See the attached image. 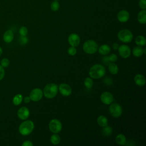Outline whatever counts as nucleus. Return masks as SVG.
<instances>
[{"label":"nucleus","instance_id":"nucleus-21","mask_svg":"<svg viewBox=\"0 0 146 146\" xmlns=\"http://www.w3.org/2000/svg\"><path fill=\"white\" fill-rule=\"evenodd\" d=\"M132 54L135 57H140L143 55V48L142 46H137L135 47L132 50Z\"/></svg>","mask_w":146,"mask_h":146},{"label":"nucleus","instance_id":"nucleus-14","mask_svg":"<svg viewBox=\"0 0 146 146\" xmlns=\"http://www.w3.org/2000/svg\"><path fill=\"white\" fill-rule=\"evenodd\" d=\"M117 20L121 23L126 22L129 18V13L125 10H122L117 13Z\"/></svg>","mask_w":146,"mask_h":146},{"label":"nucleus","instance_id":"nucleus-2","mask_svg":"<svg viewBox=\"0 0 146 146\" xmlns=\"http://www.w3.org/2000/svg\"><path fill=\"white\" fill-rule=\"evenodd\" d=\"M34 124L33 121L27 120L23 121L19 126V132L23 136L30 135L34 130Z\"/></svg>","mask_w":146,"mask_h":146},{"label":"nucleus","instance_id":"nucleus-22","mask_svg":"<svg viewBox=\"0 0 146 146\" xmlns=\"http://www.w3.org/2000/svg\"><path fill=\"white\" fill-rule=\"evenodd\" d=\"M135 43L140 46H144L146 44V39L143 35H138L135 38Z\"/></svg>","mask_w":146,"mask_h":146},{"label":"nucleus","instance_id":"nucleus-29","mask_svg":"<svg viewBox=\"0 0 146 146\" xmlns=\"http://www.w3.org/2000/svg\"><path fill=\"white\" fill-rule=\"evenodd\" d=\"M19 33L21 36H26L28 34V29L25 26H22L19 30Z\"/></svg>","mask_w":146,"mask_h":146},{"label":"nucleus","instance_id":"nucleus-18","mask_svg":"<svg viewBox=\"0 0 146 146\" xmlns=\"http://www.w3.org/2000/svg\"><path fill=\"white\" fill-rule=\"evenodd\" d=\"M138 22L141 24H145L146 23V10L145 9L141 10L137 17Z\"/></svg>","mask_w":146,"mask_h":146},{"label":"nucleus","instance_id":"nucleus-27","mask_svg":"<svg viewBox=\"0 0 146 146\" xmlns=\"http://www.w3.org/2000/svg\"><path fill=\"white\" fill-rule=\"evenodd\" d=\"M84 84L87 88H88V89L91 88L93 86V80L92 78L91 77L86 78L84 80Z\"/></svg>","mask_w":146,"mask_h":146},{"label":"nucleus","instance_id":"nucleus-39","mask_svg":"<svg viewBox=\"0 0 146 146\" xmlns=\"http://www.w3.org/2000/svg\"><path fill=\"white\" fill-rule=\"evenodd\" d=\"M2 52H3V50H2V47L0 46V56L2 55Z\"/></svg>","mask_w":146,"mask_h":146},{"label":"nucleus","instance_id":"nucleus-28","mask_svg":"<svg viewBox=\"0 0 146 146\" xmlns=\"http://www.w3.org/2000/svg\"><path fill=\"white\" fill-rule=\"evenodd\" d=\"M60 7V5L59 3V2L57 1H53L50 5V7L51 9L53 11H56L59 10Z\"/></svg>","mask_w":146,"mask_h":146},{"label":"nucleus","instance_id":"nucleus-9","mask_svg":"<svg viewBox=\"0 0 146 146\" xmlns=\"http://www.w3.org/2000/svg\"><path fill=\"white\" fill-rule=\"evenodd\" d=\"M117 50L120 56L123 58H128L131 54V48L129 46L125 44H122L119 46Z\"/></svg>","mask_w":146,"mask_h":146},{"label":"nucleus","instance_id":"nucleus-19","mask_svg":"<svg viewBox=\"0 0 146 146\" xmlns=\"http://www.w3.org/2000/svg\"><path fill=\"white\" fill-rule=\"evenodd\" d=\"M116 143L120 145H124L127 143V139L125 136L123 134H118L115 138Z\"/></svg>","mask_w":146,"mask_h":146},{"label":"nucleus","instance_id":"nucleus-34","mask_svg":"<svg viewBox=\"0 0 146 146\" xmlns=\"http://www.w3.org/2000/svg\"><path fill=\"white\" fill-rule=\"evenodd\" d=\"M139 5L140 9L142 10L146 9V0H140L139 2Z\"/></svg>","mask_w":146,"mask_h":146},{"label":"nucleus","instance_id":"nucleus-17","mask_svg":"<svg viewBox=\"0 0 146 146\" xmlns=\"http://www.w3.org/2000/svg\"><path fill=\"white\" fill-rule=\"evenodd\" d=\"M98 50L100 54L103 55H106L110 53L111 51V48L109 45L104 44L100 46V47L99 48V49H98Z\"/></svg>","mask_w":146,"mask_h":146},{"label":"nucleus","instance_id":"nucleus-12","mask_svg":"<svg viewBox=\"0 0 146 146\" xmlns=\"http://www.w3.org/2000/svg\"><path fill=\"white\" fill-rule=\"evenodd\" d=\"M18 118L22 120H26L30 116V111L26 107H22L17 111Z\"/></svg>","mask_w":146,"mask_h":146},{"label":"nucleus","instance_id":"nucleus-26","mask_svg":"<svg viewBox=\"0 0 146 146\" xmlns=\"http://www.w3.org/2000/svg\"><path fill=\"white\" fill-rule=\"evenodd\" d=\"M102 132V134L104 136H110L112 133V128L111 127L108 126V125H107L105 127H103Z\"/></svg>","mask_w":146,"mask_h":146},{"label":"nucleus","instance_id":"nucleus-35","mask_svg":"<svg viewBox=\"0 0 146 146\" xmlns=\"http://www.w3.org/2000/svg\"><path fill=\"white\" fill-rule=\"evenodd\" d=\"M5 75V71L3 67L0 64V80H2Z\"/></svg>","mask_w":146,"mask_h":146},{"label":"nucleus","instance_id":"nucleus-3","mask_svg":"<svg viewBox=\"0 0 146 146\" xmlns=\"http://www.w3.org/2000/svg\"><path fill=\"white\" fill-rule=\"evenodd\" d=\"M58 92V86L55 83H48L43 88V95L47 99H52Z\"/></svg>","mask_w":146,"mask_h":146},{"label":"nucleus","instance_id":"nucleus-1","mask_svg":"<svg viewBox=\"0 0 146 146\" xmlns=\"http://www.w3.org/2000/svg\"><path fill=\"white\" fill-rule=\"evenodd\" d=\"M106 74L105 67L100 64L93 65L89 70V75L93 79H99L104 76Z\"/></svg>","mask_w":146,"mask_h":146},{"label":"nucleus","instance_id":"nucleus-38","mask_svg":"<svg viewBox=\"0 0 146 146\" xmlns=\"http://www.w3.org/2000/svg\"><path fill=\"white\" fill-rule=\"evenodd\" d=\"M30 101H31V99H30V96H26V97H25L24 99H23V102H24L25 103H29Z\"/></svg>","mask_w":146,"mask_h":146},{"label":"nucleus","instance_id":"nucleus-37","mask_svg":"<svg viewBox=\"0 0 146 146\" xmlns=\"http://www.w3.org/2000/svg\"><path fill=\"white\" fill-rule=\"evenodd\" d=\"M112 48H113V50H117V49H118V48H119V44H117V43H114L112 44Z\"/></svg>","mask_w":146,"mask_h":146},{"label":"nucleus","instance_id":"nucleus-32","mask_svg":"<svg viewBox=\"0 0 146 146\" xmlns=\"http://www.w3.org/2000/svg\"><path fill=\"white\" fill-rule=\"evenodd\" d=\"M67 52H68V54L70 55L71 56H74V55H75L76 54L77 50H76V48H75V47L71 46L70 47H69L68 48Z\"/></svg>","mask_w":146,"mask_h":146},{"label":"nucleus","instance_id":"nucleus-20","mask_svg":"<svg viewBox=\"0 0 146 146\" xmlns=\"http://www.w3.org/2000/svg\"><path fill=\"white\" fill-rule=\"evenodd\" d=\"M97 123L99 126L103 127L108 125V121L105 116L100 115L97 118Z\"/></svg>","mask_w":146,"mask_h":146},{"label":"nucleus","instance_id":"nucleus-5","mask_svg":"<svg viewBox=\"0 0 146 146\" xmlns=\"http://www.w3.org/2000/svg\"><path fill=\"white\" fill-rule=\"evenodd\" d=\"M117 38L123 43H129L133 39V34L130 30L123 29L118 33Z\"/></svg>","mask_w":146,"mask_h":146},{"label":"nucleus","instance_id":"nucleus-4","mask_svg":"<svg viewBox=\"0 0 146 146\" xmlns=\"http://www.w3.org/2000/svg\"><path fill=\"white\" fill-rule=\"evenodd\" d=\"M84 51L88 54H93L95 53L98 49V45L94 40H87L83 45Z\"/></svg>","mask_w":146,"mask_h":146},{"label":"nucleus","instance_id":"nucleus-7","mask_svg":"<svg viewBox=\"0 0 146 146\" xmlns=\"http://www.w3.org/2000/svg\"><path fill=\"white\" fill-rule=\"evenodd\" d=\"M109 112L111 116L114 117H118L121 116L123 112L121 106L116 103L111 104L109 107Z\"/></svg>","mask_w":146,"mask_h":146},{"label":"nucleus","instance_id":"nucleus-33","mask_svg":"<svg viewBox=\"0 0 146 146\" xmlns=\"http://www.w3.org/2000/svg\"><path fill=\"white\" fill-rule=\"evenodd\" d=\"M107 59L110 62H115L117 60V56L115 54H112L108 57H107Z\"/></svg>","mask_w":146,"mask_h":146},{"label":"nucleus","instance_id":"nucleus-30","mask_svg":"<svg viewBox=\"0 0 146 146\" xmlns=\"http://www.w3.org/2000/svg\"><path fill=\"white\" fill-rule=\"evenodd\" d=\"M1 65L4 68V67H7L9 66L10 64V60L7 58H3L0 62Z\"/></svg>","mask_w":146,"mask_h":146},{"label":"nucleus","instance_id":"nucleus-36","mask_svg":"<svg viewBox=\"0 0 146 146\" xmlns=\"http://www.w3.org/2000/svg\"><path fill=\"white\" fill-rule=\"evenodd\" d=\"M33 143L30 140H26L22 144V146H33Z\"/></svg>","mask_w":146,"mask_h":146},{"label":"nucleus","instance_id":"nucleus-16","mask_svg":"<svg viewBox=\"0 0 146 146\" xmlns=\"http://www.w3.org/2000/svg\"><path fill=\"white\" fill-rule=\"evenodd\" d=\"M134 81L136 85L142 87L145 84V77L140 74H136L134 77Z\"/></svg>","mask_w":146,"mask_h":146},{"label":"nucleus","instance_id":"nucleus-24","mask_svg":"<svg viewBox=\"0 0 146 146\" xmlns=\"http://www.w3.org/2000/svg\"><path fill=\"white\" fill-rule=\"evenodd\" d=\"M23 100V96L21 94H18L15 95L13 98V103L15 106L19 105Z\"/></svg>","mask_w":146,"mask_h":146},{"label":"nucleus","instance_id":"nucleus-40","mask_svg":"<svg viewBox=\"0 0 146 146\" xmlns=\"http://www.w3.org/2000/svg\"><path fill=\"white\" fill-rule=\"evenodd\" d=\"M145 51H146V48H143V52H144V54H146Z\"/></svg>","mask_w":146,"mask_h":146},{"label":"nucleus","instance_id":"nucleus-6","mask_svg":"<svg viewBox=\"0 0 146 146\" xmlns=\"http://www.w3.org/2000/svg\"><path fill=\"white\" fill-rule=\"evenodd\" d=\"M48 128L50 131L53 133H58L61 131L62 124L59 120L57 119H53L50 121L48 124Z\"/></svg>","mask_w":146,"mask_h":146},{"label":"nucleus","instance_id":"nucleus-25","mask_svg":"<svg viewBox=\"0 0 146 146\" xmlns=\"http://www.w3.org/2000/svg\"><path fill=\"white\" fill-rule=\"evenodd\" d=\"M60 141V137L57 133H54L50 137V142L54 145L58 144Z\"/></svg>","mask_w":146,"mask_h":146},{"label":"nucleus","instance_id":"nucleus-15","mask_svg":"<svg viewBox=\"0 0 146 146\" xmlns=\"http://www.w3.org/2000/svg\"><path fill=\"white\" fill-rule=\"evenodd\" d=\"M14 39V33L11 30H6L3 35V39L7 43H11Z\"/></svg>","mask_w":146,"mask_h":146},{"label":"nucleus","instance_id":"nucleus-11","mask_svg":"<svg viewBox=\"0 0 146 146\" xmlns=\"http://www.w3.org/2000/svg\"><path fill=\"white\" fill-rule=\"evenodd\" d=\"M58 91L64 96H68L72 93V89L71 87L66 83H61L58 86Z\"/></svg>","mask_w":146,"mask_h":146},{"label":"nucleus","instance_id":"nucleus-10","mask_svg":"<svg viewBox=\"0 0 146 146\" xmlns=\"http://www.w3.org/2000/svg\"><path fill=\"white\" fill-rule=\"evenodd\" d=\"M100 100L104 104H111L113 101V96L110 92H104L100 95Z\"/></svg>","mask_w":146,"mask_h":146},{"label":"nucleus","instance_id":"nucleus-23","mask_svg":"<svg viewBox=\"0 0 146 146\" xmlns=\"http://www.w3.org/2000/svg\"><path fill=\"white\" fill-rule=\"evenodd\" d=\"M108 70L111 74L116 75L119 71V68L116 64H115L113 62H112L108 64Z\"/></svg>","mask_w":146,"mask_h":146},{"label":"nucleus","instance_id":"nucleus-41","mask_svg":"<svg viewBox=\"0 0 146 146\" xmlns=\"http://www.w3.org/2000/svg\"><path fill=\"white\" fill-rule=\"evenodd\" d=\"M54 1H58V0H54Z\"/></svg>","mask_w":146,"mask_h":146},{"label":"nucleus","instance_id":"nucleus-8","mask_svg":"<svg viewBox=\"0 0 146 146\" xmlns=\"http://www.w3.org/2000/svg\"><path fill=\"white\" fill-rule=\"evenodd\" d=\"M43 94L41 89L39 88H36L32 90L30 93V98L31 100L36 102L39 101L43 97Z\"/></svg>","mask_w":146,"mask_h":146},{"label":"nucleus","instance_id":"nucleus-31","mask_svg":"<svg viewBox=\"0 0 146 146\" xmlns=\"http://www.w3.org/2000/svg\"><path fill=\"white\" fill-rule=\"evenodd\" d=\"M18 41L21 44H26L28 42V38L26 36H20Z\"/></svg>","mask_w":146,"mask_h":146},{"label":"nucleus","instance_id":"nucleus-13","mask_svg":"<svg viewBox=\"0 0 146 146\" xmlns=\"http://www.w3.org/2000/svg\"><path fill=\"white\" fill-rule=\"evenodd\" d=\"M68 43L71 46L76 47L79 46L80 43V38L78 34L75 33H72L68 36Z\"/></svg>","mask_w":146,"mask_h":146}]
</instances>
